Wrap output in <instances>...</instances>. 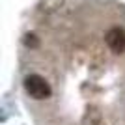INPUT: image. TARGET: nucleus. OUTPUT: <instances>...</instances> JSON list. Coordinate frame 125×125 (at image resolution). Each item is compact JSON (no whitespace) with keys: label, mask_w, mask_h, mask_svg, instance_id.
Wrapping results in <instances>:
<instances>
[{"label":"nucleus","mask_w":125,"mask_h":125,"mask_svg":"<svg viewBox=\"0 0 125 125\" xmlns=\"http://www.w3.org/2000/svg\"><path fill=\"white\" fill-rule=\"evenodd\" d=\"M104 41H106V45L110 47L112 52H116V54L125 52V30L120 28V26L110 28L106 32V36H104Z\"/></svg>","instance_id":"2"},{"label":"nucleus","mask_w":125,"mask_h":125,"mask_svg":"<svg viewBox=\"0 0 125 125\" xmlns=\"http://www.w3.org/2000/svg\"><path fill=\"white\" fill-rule=\"evenodd\" d=\"M24 43H26V47H32V49H36L37 45H39V41H37V37L34 36V34H28V36L24 37Z\"/></svg>","instance_id":"3"},{"label":"nucleus","mask_w":125,"mask_h":125,"mask_svg":"<svg viewBox=\"0 0 125 125\" xmlns=\"http://www.w3.org/2000/svg\"><path fill=\"white\" fill-rule=\"evenodd\" d=\"M24 90L28 92L30 97L41 101V99H49L52 95V90L49 86V82L39 75H28L24 78Z\"/></svg>","instance_id":"1"}]
</instances>
